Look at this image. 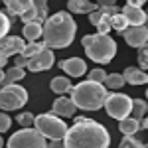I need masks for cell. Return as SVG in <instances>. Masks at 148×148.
I'll list each match as a JSON object with an SVG mask.
<instances>
[{
  "instance_id": "37",
  "label": "cell",
  "mask_w": 148,
  "mask_h": 148,
  "mask_svg": "<svg viewBox=\"0 0 148 148\" xmlns=\"http://www.w3.org/2000/svg\"><path fill=\"white\" fill-rule=\"evenodd\" d=\"M148 0H126V4H130V6H138V8H142V4H146Z\"/></svg>"
},
{
  "instance_id": "29",
  "label": "cell",
  "mask_w": 148,
  "mask_h": 148,
  "mask_svg": "<svg viewBox=\"0 0 148 148\" xmlns=\"http://www.w3.org/2000/svg\"><path fill=\"white\" fill-rule=\"evenodd\" d=\"M34 119H36L34 114L26 111V113H20L18 116H16V123L22 126V128H28V126H34Z\"/></svg>"
},
{
  "instance_id": "10",
  "label": "cell",
  "mask_w": 148,
  "mask_h": 148,
  "mask_svg": "<svg viewBox=\"0 0 148 148\" xmlns=\"http://www.w3.org/2000/svg\"><path fill=\"white\" fill-rule=\"evenodd\" d=\"M123 36L130 47H142L144 44H148V26H128Z\"/></svg>"
},
{
  "instance_id": "9",
  "label": "cell",
  "mask_w": 148,
  "mask_h": 148,
  "mask_svg": "<svg viewBox=\"0 0 148 148\" xmlns=\"http://www.w3.org/2000/svg\"><path fill=\"white\" fill-rule=\"evenodd\" d=\"M56 63V56H53V49L49 47H44L40 53H36L28 59V65L26 69L32 71V73H40V71H47L49 67H53Z\"/></svg>"
},
{
  "instance_id": "14",
  "label": "cell",
  "mask_w": 148,
  "mask_h": 148,
  "mask_svg": "<svg viewBox=\"0 0 148 148\" xmlns=\"http://www.w3.org/2000/svg\"><path fill=\"white\" fill-rule=\"evenodd\" d=\"M121 12L126 16L128 26H146V12L142 10V8L126 4V6H123V8H121Z\"/></svg>"
},
{
  "instance_id": "32",
  "label": "cell",
  "mask_w": 148,
  "mask_h": 148,
  "mask_svg": "<svg viewBox=\"0 0 148 148\" xmlns=\"http://www.w3.org/2000/svg\"><path fill=\"white\" fill-rule=\"evenodd\" d=\"M10 125H12V119L6 113H0V134L6 132V130L10 128Z\"/></svg>"
},
{
  "instance_id": "30",
  "label": "cell",
  "mask_w": 148,
  "mask_h": 148,
  "mask_svg": "<svg viewBox=\"0 0 148 148\" xmlns=\"http://www.w3.org/2000/svg\"><path fill=\"white\" fill-rule=\"evenodd\" d=\"M136 61H138V65H140V69H148V44H144L142 47H138Z\"/></svg>"
},
{
  "instance_id": "15",
  "label": "cell",
  "mask_w": 148,
  "mask_h": 148,
  "mask_svg": "<svg viewBox=\"0 0 148 148\" xmlns=\"http://www.w3.org/2000/svg\"><path fill=\"white\" fill-rule=\"evenodd\" d=\"M99 8L97 2H91V0H67V10L71 14H91Z\"/></svg>"
},
{
  "instance_id": "43",
  "label": "cell",
  "mask_w": 148,
  "mask_h": 148,
  "mask_svg": "<svg viewBox=\"0 0 148 148\" xmlns=\"http://www.w3.org/2000/svg\"><path fill=\"white\" fill-rule=\"evenodd\" d=\"M146 99H148V89H146Z\"/></svg>"
},
{
  "instance_id": "40",
  "label": "cell",
  "mask_w": 148,
  "mask_h": 148,
  "mask_svg": "<svg viewBox=\"0 0 148 148\" xmlns=\"http://www.w3.org/2000/svg\"><path fill=\"white\" fill-rule=\"evenodd\" d=\"M0 83H6V73L0 69Z\"/></svg>"
},
{
  "instance_id": "12",
  "label": "cell",
  "mask_w": 148,
  "mask_h": 148,
  "mask_svg": "<svg viewBox=\"0 0 148 148\" xmlns=\"http://www.w3.org/2000/svg\"><path fill=\"white\" fill-rule=\"evenodd\" d=\"M59 67L63 69L69 77H81V75H85V71H87V63H85V59H81V57H69V59L59 61Z\"/></svg>"
},
{
  "instance_id": "39",
  "label": "cell",
  "mask_w": 148,
  "mask_h": 148,
  "mask_svg": "<svg viewBox=\"0 0 148 148\" xmlns=\"http://www.w3.org/2000/svg\"><path fill=\"white\" fill-rule=\"evenodd\" d=\"M140 126H142V128H148V114L142 119V121H140Z\"/></svg>"
},
{
  "instance_id": "11",
  "label": "cell",
  "mask_w": 148,
  "mask_h": 148,
  "mask_svg": "<svg viewBox=\"0 0 148 148\" xmlns=\"http://www.w3.org/2000/svg\"><path fill=\"white\" fill-rule=\"evenodd\" d=\"M24 47H26V42L20 36H4V38H0V53L6 57L22 53Z\"/></svg>"
},
{
  "instance_id": "21",
  "label": "cell",
  "mask_w": 148,
  "mask_h": 148,
  "mask_svg": "<svg viewBox=\"0 0 148 148\" xmlns=\"http://www.w3.org/2000/svg\"><path fill=\"white\" fill-rule=\"evenodd\" d=\"M146 114H148V101L132 99V113H130V116H134L136 121H142Z\"/></svg>"
},
{
  "instance_id": "26",
  "label": "cell",
  "mask_w": 148,
  "mask_h": 148,
  "mask_svg": "<svg viewBox=\"0 0 148 148\" xmlns=\"http://www.w3.org/2000/svg\"><path fill=\"white\" fill-rule=\"evenodd\" d=\"M32 6L38 12V16L46 22L47 20V0H32Z\"/></svg>"
},
{
  "instance_id": "44",
  "label": "cell",
  "mask_w": 148,
  "mask_h": 148,
  "mask_svg": "<svg viewBox=\"0 0 148 148\" xmlns=\"http://www.w3.org/2000/svg\"><path fill=\"white\" fill-rule=\"evenodd\" d=\"M144 148H148V144H144Z\"/></svg>"
},
{
  "instance_id": "2",
  "label": "cell",
  "mask_w": 148,
  "mask_h": 148,
  "mask_svg": "<svg viewBox=\"0 0 148 148\" xmlns=\"http://www.w3.org/2000/svg\"><path fill=\"white\" fill-rule=\"evenodd\" d=\"M77 32V24L73 20L71 12H56L53 16H47L44 22V44L49 49H65L73 44Z\"/></svg>"
},
{
  "instance_id": "16",
  "label": "cell",
  "mask_w": 148,
  "mask_h": 148,
  "mask_svg": "<svg viewBox=\"0 0 148 148\" xmlns=\"http://www.w3.org/2000/svg\"><path fill=\"white\" fill-rule=\"evenodd\" d=\"M123 75H125V81L130 85H146L148 83V73L140 67H126Z\"/></svg>"
},
{
  "instance_id": "28",
  "label": "cell",
  "mask_w": 148,
  "mask_h": 148,
  "mask_svg": "<svg viewBox=\"0 0 148 148\" xmlns=\"http://www.w3.org/2000/svg\"><path fill=\"white\" fill-rule=\"evenodd\" d=\"M119 148H144V144H142V140H138V138L128 134V136H125L123 140H121Z\"/></svg>"
},
{
  "instance_id": "1",
  "label": "cell",
  "mask_w": 148,
  "mask_h": 148,
  "mask_svg": "<svg viewBox=\"0 0 148 148\" xmlns=\"http://www.w3.org/2000/svg\"><path fill=\"white\" fill-rule=\"evenodd\" d=\"M63 142L65 148H109L111 134L101 123L87 116H77L75 123L67 128Z\"/></svg>"
},
{
  "instance_id": "13",
  "label": "cell",
  "mask_w": 148,
  "mask_h": 148,
  "mask_svg": "<svg viewBox=\"0 0 148 148\" xmlns=\"http://www.w3.org/2000/svg\"><path fill=\"white\" fill-rule=\"evenodd\" d=\"M77 111V107H75V103L71 97H57L53 105H51V113L57 114V116H61V119H69V116H73Z\"/></svg>"
},
{
  "instance_id": "23",
  "label": "cell",
  "mask_w": 148,
  "mask_h": 148,
  "mask_svg": "<svg viewBox=\"0 0 148 148\" xmlns=\"http://www.w3.org/2000/svg\"><path fill=\"white\" fill-rule=\"evenodd\" d=\"M111 28H114L116 34L123 36V32L128 28V20H126V16L123 14V12H119V14H114V16H113V20H111Z\"/></svg>"
},
{
  "instance_id": "33",
  "label": "cell",
  "mask_w": 148,
  "mask_h": 148,
  "mask_svg": "<svg viewBox=\"0 0 148 148\" xmlns=\"http://www.w3.org/2000/svg\"><path fill=\"white\" fill-rule=\"evenodd\" d=\"M99 20H101V10L97 8L95 12H91V14H89V22H91L93 26H97V24H99Z\"/></svg>"
},
{
  "instance_id": "19",
  "label": "cell",
  "mask_w": 148,
  "mask_h": 148,
  "mask_svg": "<svg viewBox=\"0 0 148 148\" xmlns=\"http://www.w3.org/2000/svg\"><path fill=\"white\" fill-rule=\"evenodd\" d=\"M6 4V10L8 14H16V16H22L26 10L32 8V0H2Z\"/></svg>"
},
{
  "instance_id": "4",
  "label": "cell",
  "mask_w": 148,
  "mask_h": 148,
  "mask_svg": "<svg viewBox=\"0 0 148 148\" xmlns=\"http://www.w3.org/2000/svg\"><path fill=\"white\" fill-rule=\"evenodd\" d=\"M81 46L91 61L101 63V65H107L113 61V57L116 56V47H119L109 34H87L83 36Z\"/></svg>"
},
{
  "instance_id": "6",
  "label": "cell",
  "mask_w": 148,
  "mask_h": 148,
  "mask_svg": "<svg viewBox=\"0 0 148 148\" xmlns=\"http://www.w3.org/2000/svg\"><path fill=\"white\" fill-rule=\"evenodd\" d=\"M46 136L34 128V126H28V128H20L16 130L8 142H6V148H46Z\"/></svg>"
},
{
  "instance_id": "38",
  "label": "cell",
  "mask_w": 148,
  "mask_h": 148,
  "mask_svg": "<svg viewBox=\"0 0 148 148\" xmlns=\"http://www.w3.org/2000/svg\"><path fill=\"white\" fill-rule=\"evenodd\" d=\"M6 61H8V57H6V56H2V53H0V69H2L4 65H6Z\"/></svg>"
},
{
  "instance_id": "41",
  "label": "cell",
  "mask_w": 148,
  "mask_h": 148,
  "mask_svg": "<svg viewBox=\"0 0 148 148\" xmlns=\"http://www.w3.org/2000/svg\"><path fill=\"white\" fill-rule=\"evenodd\" d=\"M2 146H4V138L0 136V148H2Z\"/></svg>"
},
{
  "instance_id": "42",
  "label": "cell",
  "mask_w": 148,
  "mask_h": 148,
  "mask_svg": "<svg viewBox=\"0 0 148 148\" xmlns=\"http://www.w3.org/2000/svg\"><path fill=\"white\" fill-rule=\"evenodd\" d=\"M146 26H148V12H146Z\"/></svg>"
},
{
  "instance_id": "25",
  "label": "cell",
  "mask_w": 148,
  "mask_h": 148,
  "mask_svg": "<svg viewBox=\"0 0 148 148\" xmlns=\"http://www.w3.org/2000/svg\"><path fill=\"white\" fill-rule=\"evenodd\" d=\"M26 77V71L24 67H16V65H12L8 71H6V83H16V81H20Z\"/></svg>"
},
{
  "instance_id": "35",
  "label": "cell",
  "mask_w": 148,
  "mask_h": 148,
  "mask_svg": "<svg viewBox=\"0 0 148 148\" xmlns=\"http://www.w3.org/2000/svg\"><path fill=\"white\" fill-rule=\"evenodd\" d=\"M46 148H65V142H63V138L61 140H49L46 144Z\"/></svg>"
},
{
  "instance_id": "20",
  "label": "cell",
  "mask_w": 148,
  "mask_h": 148,
  "mask_svg": "<svg viewBox=\"0 0 148 148\" xmlns=\"http://www.w3.org/2000/svg\"><path fill=\"white\" fill-rule=\"evenodd\" d=\"M142 126H140V121H136L134 116H126V119H123V121H119V130L125 134V136H134L138 130H140Z\"/></svg>"
},
{
  "instance_id": "36",
  "label": "cell",
  "mask_w": 148,
  "mask_h": 148,
  "mask_svg": "<svg viewBox=\"0 0 148 148\" xmlns=\"http://www.w3.org/2000/svg\"><path fill=\"white\" fill-rule=\"evenodd\" d=\"M97 6H116V0H97Z\"/></svg>"
},
{
  "instance_id": "27",
  "label": "cell",
  "mask_w": 148,
  "mask_h": 148,
  "mask_svg": "<svg viewBox=\"0 0 148 148\" xmlns=\"http://www.w3.org/2000/svg\"><path fill=\"white\" fill-rule=\"evenodd\" d=\"M10 28H12V20H10V16H8L6 12H0V38L8 36Z\"/></svg>"
},
{
  "instance_id": "24",
  "label": "cell",
  "mask_w": 148,
  "mask_h": 148,
  "mask_svg": "<svg viewBox=\"0 0 148 148\" xmlns=\"http://www.w3.org/2000/svg\"><path fill=\"white\" fill-rule=\"evenodd\" d=\"M44 47H46V44H44V42H28V44H26V47L22 49V56L26 57V59H30L32 56L40 53Z\"/></svg>"
},
{
  "instance_id": "18",
  "label": "cell",
  "mask_w": 148,
  "mask_h": 148,
  "mask_svg": "<svg viewBox=\"0 0 148 148\" xmlns=\"http://www.w3.org/2000/svg\"><path fill=\"white\" fill-rule=\"evenodd\" d=\"M49 89L56 93V95H65L73 89V85H71V79L65 77V75H59V77H53V79L49 81Z\"/></svg>"
},
{
  "instance_id": "22",
  "label": "cell",
  "mask_w": 148,
  "mask_h": 148,
  "mask_svg": "<svg viewBox=\"0 0 148 148\" xmlns=\"http://www.w3.org/2000/svg\"><path fill=\"white\" fill-rule=\"evenodd\" d=\"M125 75L123 73H107V79H105V87H109V89H121L123 85H125Z\"/></svg>"
},
{
  "instance_id": "5",
  "label": "cell",
  "mask_w": 148,
  "mask_h": 148,
  "mask_svg": "<svg viewBox=\"0 0 148 148\" xmlns=\"http://www.w3.org/2000/svg\"><path fill=\"white\" fill-rule=\"evenodd\" d=\"M34 128H38L46 136V140H61L69 126L65 125V121L61 116H57L53 113H44L34 119Z\"/></svg>"
},
{
  "instance_id": "31",
  "label": "cell",
  "mask_w": 148,
  "mask_h": 148,
  "mask_svg": "<svg viewBox=\"0 0 148 148\" xmlns=\"http://www.w3.org/2000/svg\"><path fill=\"white\" fill-rule=\"evenodd\" d=\"M87 79L97 81V83H105V79H107V71H105L103 67H95V69H91V71H89Z\"/></svg>"
},
{
  "instance_id": "45",
  "label": "cell",
  "mask_w": 148,
  "mask_h": 148,
  "mask_svg": "<svg viewBox=\"0 0 148 148\" xmlns=\"http://www.w3.org/2000/svg\"><path fill=\"white\" fill-rule=\"evenodd\" d=\"M0 2H2V0H0Z\"/></svg>"
},
{
  "instance_id": "17",
  "label": "cell",
  "mask_w": 148,
  "mask_h": 148,
  "mask_svg": "<svg viewBox=\"0 0 148 148\" xmlns=\"http://www.w3.org/2000/svg\"><path fill=\"white\" fill-rule=\"evenodd\" d=\"M22 36L28 40V42H38V40L44 36V24L26 22L24 24V30H22Z\"/></svg>"
},
{
  "instance_id": "7",
  "label": "cell",
  "mask_w": 148,
  "mask_h": 148,
  "mask_svg": "<svg viewBox=\"0 0 148 148\" xmlns=\"http://www.w3.org/2000/svg\"><path fill=\"white\" fill-rule=\"evenodd\" d=\"M28 103V91L18 83H6L0 89V111H18Z\"/></svg>"
},
{
  "instance_id": "3",
  "label": "cell",
  "mask_w": 148,
  "mask_h": 148,
  "mask_svg": "<svg viewBox=\"0 0 148 148\" xmlns=\"http://www.w3.org/2000/svg\"><path fill=\"white\" fill-rule=\"evenodd\" d=\"M69 93H71L75 107L81 111H99L101 107H105V99L109 95L105 83H97L91 79L79 81L77 85H73V89Z\"/></svg>"
},
{
  "instance_id": "8",
  "label": "cell",
  "mask_w": 148,
  "mask_h": 148,
  "mask_svg": "<svg viewBox=\"0 0 148 148\" xmlns=\"http://www.w3.org/2000/svg\"><path fill=\"white\" fill-rule=\"evenodd\" d=\"M105 111L114 121H123L132 113V99L125 93H109L105 99Z\"/></svg>"
},
{
  "instance_id": "34",
  "label": "cell",
  "mask_w": 148,
  "mask_h": 148,
  "mask_svg": "<svg viewBox=\"0 0 148 148\" xmlns=\"http://www.w3.org/2000/svg\"><path fill=\"white\" fill-rule=\"evenodd\" d=\"M14 65H16V67H26V65H28V59H26L22 53H18L16 59H14Z\"/></svg>"
}]
</instances>
